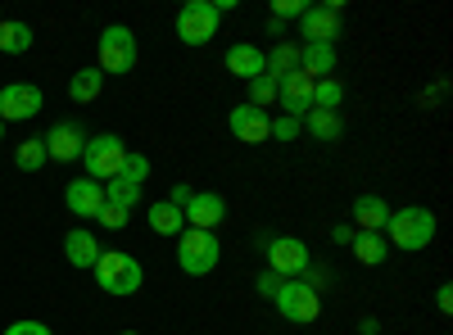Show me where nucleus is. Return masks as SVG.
I'll return each mask as SVG.
<instances>
[{
    "label": "nucleus",
    "instance_id": "obj_10",
    "mask_svg": "<svg viewBox=\"0 0 453 335\" xmlns=\"http://www.w3.org/2000/svg\"><path fill=\"white\" fill-rule=\"evenodd\" d=\"M36 114H42V87H32V82L0 87V123H27Z\"/></svg>",
    "mask_w": 453,
    "mask_h": 335
},
{
    "label": "nucleus",
    "instance_id": "obj_8",
    "mask_svg": "<svg viewBox=\"0 0 453 335\" xmlns=\"http://www.w3.org/2000/svg\"><path fill=\"white\" fill-rule=\"evenodd\" d=\"M100 72H132L136 68V32L123 27V23H113L100 32Z\"/></svg>",
    "mask_w": 453,
    "mask_h": 335
},
{
    "label": "nucleus",
    "instance_id": "obj_13",
    "mask_svg": "<svg viewBox=\"0 0 453 335\" xmlns=\"http://www.w3.org/2000/svg\"><path fill=\"white\" fill-rule=\"evenodd\" d=\"M181 217H186V227H196V232H218L226 222V200L218 191H196L191 200H186Z\"/></svg>",
    "mask_w": 453,
    "mask_h": 335
},
{
    "label": "nucleus",
    "instance_id": "obj_5",
    "mask_svg": "<svg viewBox=\"0 0 453 335\" xmlns=\"http://www.w3.org/2000/svg\"><path fill=\"white\" fill-rule=\"evenodd\" d=\"M218 5L213 0H186V5L177 10V36H181V46H209L213 36H218Z\"/></svg>",
    "mask_w": 453,
    "mask_h": 335
},
{
    "label": "nucleus",
    "instance_id": "obj_31",
    "mask_svg": "<svg viewBox=\"0 0 453 335\" xmlns=\"http://www.w3.org/2000/svg\"><path fill=\"white\" fill-rule=\"evenodd\" d=\"M304 10H309L304 0H273V19H277V23H286V19H299Z\"/></svg>",
    "mask_w": 453,
    "mask_h": 335
},
{
    "label": "nucleus",
    "instance_id": "obj_38",
    "mask_svg": "<svg viewBox=\"0 0 453 335\" xmlns=\"http://www.w3.org/2000/svg\"><path fill=\"white\" fill-rule=\"evenodd\" d=\"M0 136H5V123H0Z\"/></svg>",
    "mask_w": 453,
    "mask_h": 335
},
{
    "label": "nucleus",
    "instance_id": "obj_26",
    "mask_svg": "<svg viewBox=\"0 0 453 335\" xmlns=\"http://www.w3.org/2000/svg\"><path fill=\"white\" fill-rule=\"evenodd\" d=\"M23 50H32V27L0 19V55H23Z\"/></svg>",
    "mask_w": 453,
    "mask_h": 335
},
{
    "label": "nucleus",
    "instance_id": "obj_32",
    "mask_svg": "<svg viewBox=\"0 0 453 335\" xmlns=\"http://www.w3.org/2000/svg\"><path fill=\"white\" fill-rule=\"evenodd\" d=\"M299 132H304V127H299V118H286V114L273 118V136H277V141H295Z\"/></svg>",
    "mask_w": 453,
    "mask_h": 335
},
{
    "label": "nucleus",
    "instance_id": "obj_29",
    "mask_svg": "<svg viewBox=\"0 0 453 335\" xmlns=\"http://www.w3.org/2000/svg\"><path fill=\"white\" fill-rule=\"evenodd\" d=\"M250 104H254V109H268V104H277V82L268 78V72L250 82Z\"/></svg>",
    "mask_w": 453,
    "mask_h": 335
},
{
    "label": "nucleus",
    "instance_id": "obj_12",
    "mask_svg": "<svg viewBox=\"0 0 453 335\" xmlns=\"http://www.w3.org/2000/svg\"><path fill=\"white\" fill-rule=\"evenodd\" d=\"M226 132H232L236 141H245V145H263L273 136V118H268V109L236 104L232 114H226Z\"/></svg>",
    "mask_w": 453,
    "mask_h": 335
},
{
    "label": "nucleus",
    "instance_id": "obj_23",
    "mask_svg": "<svg viewBox=\"0 0 453 335\" xmlns=\"http://www.w3.org/2000/svg\"><path fill=\"white\" fill-rule=\"evenodd\" d=\"M299 127H309V136L313 141H340L345 136V123H340V114H326V109H309L304 118H299Z\"/></svg>",
    "mask_w": 453,
    "mask_h": 335
},
{
    "label": "nucleus",
    "instance_id": "obj_21",
    "mask_svg": "<svg viewBox=\"0 0 453 335\" xmlns=\"http://www.w3.org/2000/svg\"><path fill=\"white\" fill-rule=\"evenodd\" d=\"M349 245H354V258H358L363 268H381L386 258H390V245H386L381 232H358Z\"/></svg>",
    "mask_w": 453,
    "mask_h": 335
},
{
    "label": "nucleus",
    "instance_id": "obj_2",
    "mask_svg": "<svg viewBox=\"0 0 453 335\" xmlns=\"http://www.w3.org/2000/svg\"><path fill=\"white\" fill-rule=\"evenodd\" d=\"M386 245L403 249V254H418L435 240V213L422 209V204H408V209H395L390 222H386Z\"/></svg>",
    "mask_w": 453,
    "mask_h": 335
},
{
    "label": "nucleus",
    "instance_id": "obj_11",
    "mask_svg": "<svg viewBox=\"0 0 453 335\" xmlns=\"http://www.w3.org/2000/svg\"><path fill=\"white\" fill-rule=\"evenodd\" d=\"M299 32H304V46H335L340 36V5L326 0V5H309L299 14Z\"/></svg>",
    "mask_w": 453,
    "mask_h": 335
},
{
    "label": "nucleus",
    "instance_id": "obj_18",
    "mask_svg": "<svg viewBox=\"0 0 453 335\" xmlns=\"http://www.w3.org/2000/svg\"><path fill=\"white\" fill-rule=\"evenodd\" d=\"M64 258L73 268H96V258H100V240L87 232V227H73L64 236Z\"/></svg>",
    "mask_w": 453,
    "mask_h": 335
},
{
    "label": "nucleus",
    "instance_id": "obj_35",
    "mask_svg": "<svg viewBox=\"0 0 453 335\" xmlns=\"http://www.w3.org/2000/svg\"><path fill=\"white\" fill-rule=\"evenodd\" d=\"M435 308H440V313H444V317H449V313H453V286H449V281H444V286H440V290H435Z\"/></svg>",
    "mask_w": 453,
    "mask_h": 335
},
{
    "label": "nucleus",
    "instance_id": "obj_22",
    "mask_svg": "<svg viewBox=\"0 0 453 335\" xmlns=\"http://www.w3.org/2000/svg\"><path fill=\"white\" fill-rule=\"evenodd\" d=\"M299 72L322 82L326 72H335V46H299Z\"/></svg>",
    "mask_w": 453,
    "mask_h": 335
},
{
    "label": "nucleus",
    "instance_id": "obj_34",
    "mask_svg": "<svg viewBox=\"0 0 453 335\" xmlns=\"http://www.w3.org/2000/svg\"><path fill=\"white\" fill-rule=\"evenodd\" d=\"M277 290H281V277L277 272H263L258 277V294H263V300H277Z\"/></svg>",
    "mask_w": 453,
    "mask_h": 335
},
{
    "label": "nucleus",
    "instance_id": "obj_19",
    "mask_svg": "<svg viewBox=\"0 0 453 335\" xmlns=\"http://www.w3.org/2000/svg\"><path fill=\"white\" fill-rule=\"evenodd\" d=\"M354 222H358V232H386L390 204H386L381 195H358V200H354Z\"/></svg>",
    "mask_w": 453,
    "mask_h": 335
},
{
    "label": "nucleus",
    "instance_id": "obj_15",
    "mask_svg": "<svg viewBox=\"0 0 453 335\" xmlns=\"http://www.w3.org/2000/svg\"><path fill=\"white\" fill-rule=\"evenodd\" d=\"M64 204H68L73 217H100V209H104V186L91 181V177L68 181V186H64Z\"/></svg>",
    "mask_w": 453,
    "mask_h": 335
},
{
    "label": "nucleus",
    "instance_id": "obj_14",
    "mask_svg": "<svg viewBox=\"0 0 453 335\" xmlns=\"http://www.w3.org/2000/svg\"><path fill=\"white\" fill-rule=\"evenodd\" d=\"M277 100H281L286 118H304L313 109V78L309 72H286V78L277 82Z\"/></svg>",
    "mask_w": 453,
    "mask_h": 335
},
{
    "label": "nucleus",
    "instance_id": "obj_30",
    "mask_svg": "<svg viewBox=\"0 0 453 335\" xmlns=\"http://www.w3.org/2000/svg\"><path fill=\"white\" fill-rule=\"evenodd\" d=\"M100 227H109V232H123V227H127V209H119V204H104V209H100Z\"/></svg>",
    "mask_w": 453,
    "mask_h": 335
},
{
    "label": "nucleus",
    "instance_id": "obj_36",
    "mask_svg": "<svg viewBox=\"0 0 453 335\" xmlns=\"http://www.w3.org/2000/svg\"><path fill=\"white\" fill-rule=\"evenodd\" d=\"M196 191H191V186H186V181H177L173 186V195H168V204H177V209H186V200H191Z\"/></svg>",
    "mask_w": 453,
    "mask_h": 335
},
{
    "label": "nucleus",
    "instance_id": "obj_33",
    "mask_svg": "<svg viewBox=\"0 0 453 335\" xmlns=\"http://www.w3.org/2000/svg\"><path fill=\"white\" fill-rule=\"evenodd\" d=\"M5 335H50V326L46 322H14V326H5Z\"/></svg>",
    "mask_w": 453,
    "mask_h": 335
},
{
    "label": "nucleus",
    "instance_id": "obj_16",
    "mask_svg": "<svg viewBox=\"0 0 453 335\" xmlns=\"http://www.w3.org/2000/svg\"><path fill=\"white\" fill-rule=\"evenodd\" d=\"M42 141H46V159H59V164L82 159V145H87V136H82L78 123H59V127H50V136H42Z\"/></svg>",
    "mask_w": 453,
    "mask_h": 335
},
{
    "label": "nucleus",
    "instance_id": "obj_24",
    "mask_svg": "<svg viewBox=\"0 0 453 335\" xmlns=\"http://www.w3.org/2000/svg\"><path fill=\"white\" fill-rule=\"evenodd\" d=\"M150 232H155V236H181V232H186L181 209H177V204H168V200L150 204Z\"/></svg>",
    "mask_w": 453,
    "mask_h": 335
},
{
    "label": "nucleus",
    "instance_id": "obj_1",
    "mask_svg": "<svg viewBox=\"0 0 453 335\" xmlns=\"http://www.w3.org/2000/svg\"><path fill=\"white\" fill-rule=\"evenodd\" d=\"M91 272H96L100 290L113 294V300H127V294H136V290L145 286V268L136 263L127 249H100V258H96Z\"/></svg>",
    "mask_w": 453,
    "mask_h": 335
},
{
    "label": "nucleus",
    "instance_id": "obj_3",
    "mask_svg": "<svg viewBox=\"0 0 453 335\" xmlns=\"http://www.w3.org/2000/svg\"><path fill=\"white\" fill-rule=\"evenodd\" d=\"M177 263L186 277H209L218 263H222V245L213 232H196V227H186L177 236Z\"/></svg>",
    "mask_w": 453,
    "mask_h": 335
},
{
    "label": "nucleus",
    "instance_id": "obj_39",
    "mask_svg": "<svg viewBox=\"0 0 453 335\" xmlns=\"http://www.w3.org/2000/svg\"><path fill=\"white\" fill-rule=\"evenodd\" d=\"M123 335H136V331H123Z\"/></svg>",
    "mask_w": 453,
    "mask_h": 335
},
{
    "label": "nucleus",
    "instance_id": "obj_25",
    "mask_svg": "<svg viewBox=\"0 0 453 335\" xmlns=\"http://www.w3.org/2000/svg\"><path fill=\"white\" fill-rule=\"evenodd\" d=\"M100 87H104L100 68H78V72H73V82H68V95L78 104H91V100H100Z\"/></svg>",
    "mask_w": 453,
    "mask_h": 335
},
{
    "label": "nucleus",
    "instance_id": "obj_7",
    "mask_svg": "<svg viewBox=\"0 0 453 335\" xmlns=\"http://www.w3.org/2000/svg\"><path fill=\"white\" fill-rule=\"evenodd\" d=\"M277 313L286 317V322H295V326H309V322H318V313H322V294H318V286H309V281H281V290H277Z\"/></svg>",
    "mask_w": 453,
    "mask_h": 335
},
{
    "label": "nucleus",
    "instance_id": "obj_9",
    "mask_svg": "<svg viewBox=\"0 0 453 335\" xmlns=\"http://www.w3.org/2000/svg\"><path fill=\"white\" fill-rule=\"evenodd\" d=\"M268 272H277L281 281H299V272H309V245L299 236H277L268 245Z\"/></svg>",
    "mask_w": 453,
    "mask_h": 335
},
{
    "label": "nucleus",
    "instance_id": "obj_27",
    "mask_svg": "<svg viewBox=\"0 0 453 335\" xmlns=\"http://www.w3.org/2000/svg\"><path fill=\"white\" fill-rule=\"evenodd\" d=\"M46 164V141L42 136H27L19 150H14V168H23V172H36Z\"/></svg>",
    "mask_w": 453,
    "mask_h": 335
},
{
    "label": "nucleus",
    "instance_id": "obj_37",
    "mask_svg": "<svg viewBox=\"0 0 453 335\" xmlns=\"http://www.w3.org/2000/svg\"><path fill=\"white\" fill-rule=\"evenodd\" d=\"M331 240H335V245H349V240H354V227H345V222H340V227H331Z\"/></svg>",
    "mask_w": 453,
    "mask_h": 335
},
{
    "label": "nucleus",
    "instance_id": "obj_17",
    "mask_svg": "<svg viewBox=\"0 0 453 335\" xmlns=\"http://www.w3.org/2000/svg\"><path fill=\"white\" fill-rule=\"evenodd\" d=\"M222 64H226V72H232V78H241V82L263 78V50H258V46H250V42L232 46V50L222 55Z\"/></svg>",
    "mask_w": 453,
    "mask_h": 335
},
{
    "label": "nucleus",
    "instance_id": "obj_20",
    "mask_svg": "<svg viewBox=\"0 0 453 335\" xmlns=\"http://www.w3.org/2000/svg\"><path fill=\"white\" fill-rule=\"evenodd\" d=\"M263 72L273 82H281L286 72H299V46L295 42H277L273 50H263Z\"/></svg>",
    "mask_w": 453,
    "mask_h": 335
},
{
    "label": "nucleus",
    "instance_id": "obj_4",
    "mask_svg": "<svg viewBox=\"0 0 453 335\" xmlns=\"http://www.w3.org/2000/svg\"><path fill=\"white\" fill-rule=\"evenodd\" d=\"M123 159H127V145H123V136H113V132L87 136V145H82V168H87V177L100 181V186L119 177Z\"/></svg>",
    "mask_w": 453,
    "mask_h": 335
},
{
    "label": "nucleus",
    "instance_id": "obj_6",
    "mask_svg": "<svg viewBox=\"0 0 453 335\" xmlns=\"http://www.w3.org/2000/svg\"><path fill=\"white\" fill-rule=\"evenodd\" d=\"M145 177H150V159L127 150V159H123L119 177L104 181V204H119V209H127V213H132V209H136V200H141V191H145Z\"/></svg>",
    "mask_w": 453,
    "mask_h": 335
},
{
    "label": "nucleus",
    "instance_id": "obj_28",
    "mask_svg": "<svg viewBox=\"0 0 453 335\" xmlns=\"http://www.w3.org/2000/svg\"><path fill=\"white\" fill-rule=\"evenodd\" d=\"M340 100H345V87L335 78H322L313 82V109H326V114H340Z\"/></svg>",
    "mask_w": 453,
    "mask_h": 335
}]
</instances>
